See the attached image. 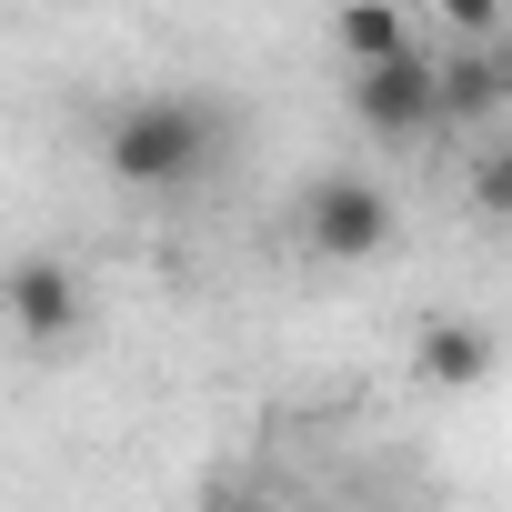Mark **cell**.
Returning a JSON list of instances; mask_svg holds the SVG:
<instances>
[{
	"label": "cell",
	"mask_w": 512,
	"mask_h": 512,
	"mask_svg": "<svg viewBox=\"0 0 512 512\" xmlns=\"http://www.w3.org/2000/svg\"><path fill=\"white\" fill-rule=\"evenodd\" d=\"M211 151H221V111L201 91H141L101 131V161H111L121 191H181V181L211 171Z\"/></svg>",
	"instance_id": "obj_1"
},
{
	"label": "cell",
	"mask_w": 512,
	"mask_h": 512,
	"mask_svg": "<svg viewBox=\"0 0 512 512\" xmlns=\"http://www.w3.org/2000/svg\"><path fill=\"white\" fill-rule=\"evenodd\" d=\"M302 241L322 262H382L392 251V191L362 181V171H322L312 201H302Z\"/></svg>",
	"instance_id": "obj_2"
},
{
	"label": "cell",
	"mask_w": 512,
	"mask_h": 512,
	"mask_svg": "<svg viewBox=\"0 0 512 512\" xmlns=\"http://www.w3.org/2000/svg\"><path fill=\"white\" fill-rule=\"evenodd\" d=\"M352 121L372 141H422L442 121V61L432 51H402L392 71H352Z\"/></svg>",
	"instance_id": "obj_3"
},
{
	"label": "cell",
	"mask_w": 512,
	"mask_h": 512,
	"mask_svg": "<svg viewBox=\"0 0 512 512\" xmlns=\"http://www.w3.org/2000/svg\"><path fill=\"white\" fill-rule=\"evenodd\" d=\"M11 332H21L31 352H71V342L91 332V292H81V272L51 262V251H31V262L11 272Z\"/></svg>",
	"instance_id": "obj_4"
},
{
	"label": "cell",
	"mask_w": 512,
	"mask_h": 512,
	"mask_svg": "<svg viewBox=\"0 0 512 512\" xmlns=\"http://www.w3.org/2000/svg\"><path fill=\"white\" fill-rule=\"evenodd\" d=\"M412 372H422L432 392H482V382L502 372V342H492V322H472V312H422Z\"/></svg>",
	"instance_id": "obj_5"
},
{
	"label": "cell",
	"mask_w": 512,
	"mask_h": 512,
	"mask_svg": "<svg viewBox=\"0 0 512 512\" xmlns=\"http://www.w3.org/2000/svg\"><path fill=\"white\" fill-rule=\"evenodd\" d=\"M512 111V51H452L442 61V121H492Z\"/></svg>",
	"instance_id": "obj_6"
},
{
	"label": "cell",
	"mask_w": 512,
	"mask_h": 512,
	"mask_svg": "<svg viewBox=\"0 0 512 512\" xmlns=\"http://www.w3.org/2000/svg\"><path fill=\"white\" fill-rule=\"evenodd\" d=\"M332 51H342L352 71H392V61H402V51H422V41H412V21H402V11L362 0V11H342V21H332Z\"/></svg>",
	"instance_id": "obj_7"
},
{
	"label": "cell",
	"mask_w": 512,
	"mask_h": 512,
	"mask_svg": "<svg viewBox=\"0 0 512 512\" xmlns=\"http://www.w3.org/2000/svg\"><path fill=\"white\" fill-rule=\"evenodd\" d=\"M472 211L482 221H512V121L482 141V161H472Z\"/></svg>",
	"instance_id": "obj_8"
},
{
	"label": "cell",
	"mask_w": 512,
	"mask_h": 512,
	"mask_svg": "<svg viewBox=\"0 0 512 512\" xmlns=\"http://www.w3.org/2000/svg\"><path fill=\"white\" fill-rule=\"evenodd\" d=\"M201 512H282V502H272L262 482H211V492H201Z\"/></svg>",
	"instance_id": "obj_9"
}]
</instances>
